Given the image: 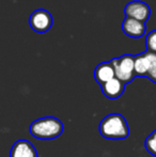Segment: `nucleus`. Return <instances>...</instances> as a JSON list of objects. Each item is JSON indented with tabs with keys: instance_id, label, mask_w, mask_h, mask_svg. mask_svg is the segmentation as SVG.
Instances as JSON below:
<instances>
[{
	"instance_id": "f257e3e1",
	"label": "nucleus",
	"mask_w": 156,
	"mask_h": 157,
	"mask_svg": "<svg viewBox=\"0 0 156 157\" xmlns=\"http://www.w3.org/2000/svg\"><path fill=\"white\" fill-rule=\"evenodd\" d=\"M100 134L108 140H123L129 135L126 119L119 113L106 116L100 123Z\"/></svg>"
},
{
	"instance_id": "f03ea898",
	"label": "nucleus",
	"mask_w": 156,
	"mask_h": 157,
	"mask_svg": "<svg viewBox=\"0 0 156 157\" xmlns=\"http://www.w3.org/2000/svg\"><path fill=\"white\" fill-rule=\"evenodd\" d=\"M64 125L55 117H45L33 121L29 127L31 136L39 140H54L61 136Z\"/></svg>"
},
{
	"instance_id": "7ed1b4c3",
	"label": "nucleus",
	"mask_w": 156,
	"mask_h": 157,
	"mask_svg": "<svg viewBox=\"0 0 156 157\" xmlns=\"http://www.w3.org/2000/svg\"><path fill=\"white\" fill-rule=\"evenodd\" d=\"M115 68V76L124 85H127L135 79V56L123 55L110 61Z\"/></svg>"
},
{
	"instance_id": "20e7f679",
	"label": "nucleus",
	"mask_w": 156,
	"mask_h": 157,
	"mask_svg": "<svg viewBox=\"0 0 156 157\" xmlns=\"http://www.w3.org/2000/svg\"><path fill=\"white\" fill-rule=\"evenodd\" d=\"M54 19L47 10L38 9L29 17V25L33 31L38 33H46L51 28Z\"/></svg>"
},
{
	"instance_id": "39448f33",
	"label": "nucleus",
	"mask_w": 156,
	"mask_h": 157,
	"mask_svg": "<svg viewBox=\"0 0 156 157\" xmlns=\"http://www.w3.org/2000/svg\"><path fill=\"white\" fill-rule=\"evenodd\" d=\"M124 13L126 17L146 23L151 16V9L148 3L139 0L131 1L125 6Z\"/></svg>"
},
{
	"instance_id": "423d86ee",
	"label": "nucleus",
	"mask_w": 156,
	"mask_h": 157,
	"mask_svg": "<svg viewBox=\"0 0 156 157\" xmlns=\"http://www.w3.org/2000/svg\"><path fill=\"white\" fill-rule=\"evenodd\" d=\"M156 64V54L144 52L135 56V75L136 77H146L149 71Z\"/></svg>"
},
{
	"instance_id": "0eeeda50",
	"label": "nucleus",
	"mask_w": 156,
	"mask_h": 157,
	"mask_svg": "<svg viewBox=\"0 0 156 157\" xmlns=\"http://www.w3.org/2000/svg\"><path fill=\"white\" fill-rule=\"evenodd\" d=\"M122 30L127 36L139 39V37L143 36L146 34V23L129 18V17H125L122 23Z\"/></svg>"
},
{
	"instance_id": "6e6552de",
	"label": "nucleus",
	"mask_w": 156,
	"mask_h": 157,
	"mask_svg": "<svg viewBox=\"0 0 156 157\" xmlns=\"http://www.w3.org/2000/svg\"><path fill=\"white\" fill-rule=\"evenodd\" d=\"M10 157H39L34 145L28 140H17L12 145Z\"/></svg>"
},
{
	"instance_id": "1a4fd4ad",
	"label": "nucleus",
	"mask_w": 156,
	"mask_h": 157,
	"mask_svg": "<svg viewBox=\"0 0 156 157\" xmlns=\"http://www.w3.org/2000/svg\"><path fill=\"white\" fill-rule=\"evenodd\" d=\"M115 68L110 61L100 63L94 70V79L100 86L115 78Z\"/></svg>"
},
{
	"instance_id": "9d476101",
	"label": "nucleus",
	"mask_w": 156,
	"mask_h": 157,
	"mask_svg": "<svg viewBox=\"0 0 156 157\" xmlns=\"http://www.w3.org/2000/svg\"><path fill=\"white\" fill-rule=\"evenodd\" d=\"M125 86L126 85H124L122 81L115 77L113 79L109 80L108 82L101 86V88H102L103 94L106 97H108L110 99H117L124 93Z\"/></svg>"
},
{
	"instance_id": "9b49d317",
	"label": "nucleus",
	"mask_w": 156,
	"mask_h": 157,
	"mask_svg": "<svg viewBox=\"0 0 156 157\" xmlns=\"http://www.w3.org/2000/svg\"><path fill=\"white\" fill-rule=\"evenodd\" d=\"M144 147L151 155L156 157V129L153 132H151L148 136V138L146 139Z\"/></svg>"
},
{
	"instance_id": "f8f14e48",
	"label": "nucleus",
	"mask_w": 156,
	"mask_h": 157,
	"mask_svg": "<svg viewBox=\"0 0 156 157\" xmlns=\"http://www.w3.org/2000/svg\"><path fill=\"white\" fill-rule=\"evenodd\" d=\"M146 47L148 52L156 54V29L152 30L146 34Z\"/></svg>"
},
{
	"instance_id": "ddd939ff",
	"label": "nucleus",
	"mask_w": 156,
	"mask_h": 157,
	"mask_svg": "<svg viewBox=\"0 0 156 157\" xmlns=\"http://www.w3.org/2000/svg\"><path fill=\"white\" fill-rule=\"evenodd\" d=\"M146 77H148V78L150 79L151 81H153L154 83H156V64H155L154 66H153L152 68H151L150 71H149Z\"/></svg>"
}]
</instances>
